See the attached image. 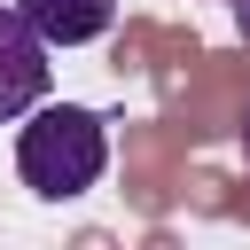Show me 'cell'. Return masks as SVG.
<instances>
[{
    "instance_id": "obj_3",
    "label": "cell",
    "mask_w": 250,
    "mask_h": 250,
    "mask_svg": "<svg viewBox=\"0 0 250 250\" xmlns=\"http://www.w3.org/2000/svg\"><path fill=\"white\" fill-rule=\"evenodd\" d=\"M16 8L47 47H86L117 23V0H16Z\"/></svg>"
},
{
    "instance_id": "obj_2",
    "label": "cell",
    "mask_w": 250,
    "mask_h": 250,
    "mask_svg": "<svg viewBox=\"0 0 250 250\" xmlns=\"http://www.w3.org/2000/svg\"><path fill=\"white\" fill-rule=\"evenodd\" d=\"M47 102V39L23 23V8L8 0L0 8V125L8 117H31Z\"/></svg>"
},
{
    "instance_id": "obj_4",
    "label": "cell",
    "mask_w": 250,
    "mask_h": 250,
    "mask_svg": "<svg viewBox=\"0 0 250 250\" xmlns=\"http://www.w3.org/2000/svg\"><path fill=\"white\" fill-rule=\"evenodd\" d=\"M227 8H234V31L250 39V0H227Z\"/></svg>"
},
{
    "instance_id": "obj_1",
    "label": "cell",
    "mask_w": 250,
    "mask_h": 250,
    "mask_svg": "<svg viewBox=\"0 0 250 250\" xmlns=\"http://www.w3.org/2000/svg\"><path fill=\"white\" fill-rule=\"evenodd\" d=\"M16 172H23L31 195L70 203V195H86L109 172V125L86 102H39L31 125L16 133Z\"/></svg>"
},
{
    "instance_id": "obj_5",
    "label": "cell",
    "mask_w": 250,
    "mask_h": 250,
    "mask_svg": "<svg viewBox=\"0 0 250 250\" xmlns=\"http://www.w3.org/2000/svg\"><path fill=\"white\" fill-rule=\"evenodd\" d=\"M242 156H250V109H242Z\"/></svg>"
}]
</instances>
